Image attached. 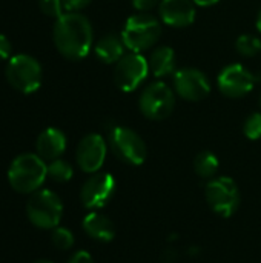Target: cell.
Listing matches in <instances>:
<instances>
[{"mask_svg": "<svg viewBox=\"0 0 261 263\" xmlns=\"http://www.w3.org/2000/svg\"><path fill=\"white\" fill-rule=\"evenodd\" d=\"M34 263H52V262H49V260H37V262H34Z\"/></svg>", "mask_w": 261, "mask_h": 263, "instance_id": "obj_32", "label": "cell"}, {"mask_svg": "<svg viewBox=\"0 0 261 263\" xmlns=\"http://www.w3.org/2000/svg\"><path fill=\"white\" fill-rule=\"evenodd\" d=\"M174 89L182 99L188 102H198L209 96L211 83L200 69L182 68L174 72Z\"/></svg>", "mask_w": 261, "mask_h": 263, "instance_id": "obj_11", "label": "cell"}, {"mask_svg": "<svg viewBox=\"0 0 261 263\" xmlns=\"http://www.w3.org/2000/svg\"><path fill=\"white\" fill-rule=\"evenodd\" d=\"M109 145L114 154L129 163V165H142L146 160L148 149L143 139L131 128L126 126H114L109 131Z\"/></svg>", "mask_w": 261, "mask_h": 263, "instance_id": "obj_7", "label": "cell"}, {"mask_svg": "<svg viewBox=\"0 0 261 263\" xmlns=\"http://www.w3.org/2000/svg\"><path fill=\"white\" fill-rule=\"evenodd\" d=\"M192 2L198 6H212V5L218 3V0H192Z\"/></svg>", "mask_w": 261, "mask_h": 263, "instance_id": "obj_30", "label": "cell"}, {"mask_svg": "<svg viewBox=\"0 0 261 263\" xmlns=\"http://www.w3.org/2000/svg\"><path fill=\"white\" fill-rule=\"evenodd\" d=\"M125 42L122 35L106 34L95 43V55L105 63H117L125 55Z\"/></svg>", "mask_w": 261, "mask_h": 263, "instance_id": "obj_16", "label": "cell"}, {"mask_svg": "<svg viewBox=\"0 0 261 263\" xmlns=\"http://www.w3.org/2000/svg\"><path fill=\"white\" fill-rule=\"evenodd\" d=\"M195 173L203 179H211L218 171V159L211 151H202L194 160Z\"/></svg>", "mask_w": 261, "mask_h": 263, "instance_id": "obj_19", "label": "cell"}, {"mask_svg": "<svg viewBox=\"0 0 261 263\" xmlns=\"http://www.w3.org/2000/svg\"><path fill=\"white\" fill-rule=\"evenodd\" d=\"M52 243L58 250H69L74 245V236L66 228H55L52 231Z\"/></svg>", "mask_w": 261, "mask_h": 263, "instance_id": "obj_23", "label": "cell"}, {"mask_svg": "<svg viewBox=\"0 0 261 263\" xmlns=\"http://www.w3.org/2000/svg\"><path fill=\"white\" fill-rule=\"evenodd\" d=\"M148 72H149V63L146 57H143L140 52L131 51L115 63L114 83L120 91L132 92L148 77Z\"/></svg>", "mask_w": 261, "mask_h": 263, "instance_id": "obj_8", "label": "cell"}, {"mask_svg": "<svg viewBox=\"0 0 261 263\" xmlns=\"http://www.w3.org/2000/svg\"><path fill=\"white\" fill-rule=\"evenodd\" d=\"M83 230L88 236H91L95 240L100 242H109L115 236V227L112 220H109L106 216L91 213L83 220Z\"/></svg>", "mask_w": 261, "mask_h": 263, "instance_id": "obj_17", "label": "cell"}, {"mask_svg": "<svg viewBox=\"0 0 261 263\" xmlns=\"http://www.w3.org/2000/svg\"><path fill=\"white\" fill-rule=\"evenodd\" d=\"M148 63L155 77H166L175 71V52L169 46H158L151 52Z\"/></svg>", "mask_w": 261, "mask_h": 263, "instance_id": "obj_18", "label": "cell"}, {"mask_svg": "<svg viewBox=\"0 0 261 263\" xmlns=\"http://www.w3.org/2000/svg\"><path fill=\"white\" fill-rule=\"evenodd\" d=\"M35 148L43 160H55L66 149V137L57 128H46L37 137Z\"/></svg>", "mask_w": 261, "mask_h": 263, "instance_id": "obj_15", "label": "cell"}, {"mask_svg": "<svg viewBox=\"0 0 261 263\" xmlns=\"http://www.w3.org/2000/svg\"><path fill=\"white\" fill-rule=\"evenodd\" d=\"M48 176V166L38 154H20L17 156L8 171V180L11 186L18 193L37 191Z\"/></svg>", "mask_w": 261, "mask_h": 263, "instance_id": "obj_2", "label": "cell"}, {"mask_svg": "<svg viewBox=\"0 0 261 263\" xmlns=\"http://www.w3.org/2000/svg\"><path fill=\"white\" fill-rule=\"evenodd\" d=\"M6 80L18 92H35L42 85V66L32 55L15 54L8 60Z\"/></svg>", "mask_w": 261, "mask_h": 263, "instance_id": "obj_4", "label": "cell"}, {"mask_svg": "<svg viewBox=\"0 0 261 263\" xmlns=\"http://www.w3.org/2000/svg\"><path fill=\"white\" fill-rule=\"evenodd\" d=\"M235 48H237L238 54H242L243 57H254L258 52H261V40L255 35L243 34L237 39Z\"/></svg>", "mask_w": 261, "mask_h": 263, "instance_id": "obj_20", "label": "cell"}, {"mask_svg": "<svg viewBox=\"0 0 261 263\" xmlns=\"http://www.w3.org/2000/svg\"><path fill=\"white\" fill-rule=\"evenodd\" d=\"M11 42L8 40L6 35L0 34V59H8L11 55Z\"/></svg>", "mask_w": 261, "mask_h": 263, "instance_id": "obj_26", "label": "cell"}, {"mask_svg": "<svg viewBox=\"0 0 261 263\" xmlns=\"http://www.w3.org/2000/svg\"><path fill=\"white\" fill-rule=\"evenodd\" d=\"M177 260V253L174 250H166L162 254V263H175Z\"/></svg>", "mask_w": 261, "mask_h": 263, "instance_id": "obj_29", "label": "cell"}, {"mask_svg": "<svg viewBox=\"0 0 261 263\" xmlns=\"http://www.w3.org/2000/svg\"><path fill=\"white\" fill-rule=\"evenodd\" d=\"M257 29L261 32V9L258 12V17H257Z\"/></svg>", "mask_w": 261, "mask_h": 263, "instance_id": "obj_31", "label": "cell"}, {"mask_svg": "<svg viewBox=\"0 0 261 263\" xmlns=\"http://www.w3.org/2000/svg\"><path fill=\"white\" fill-rule=\"evenodd\" d=\"M157 3H158V0H132V6H134L137 11H149V9H152Z\"/></svg>", "mask_w": 261, "mask_h": 263, "instance_id": "obj_27", "label": "cell"}, {"mask_svg": "<svg viewBox=\"0 0 261 263\" xmlns=\"http://www.w3.org/2000/svg\"><path fill=\"white\" fill-rule=\"evenodd\" d=\"M115 180L108 173H97L89 177L80 191V199L83 205L89 210H97L105 206L114 196Z\"/></svg>", "mask_w": 261, "mask_h": 263, "instance_id": "obj_12", "label": "cell"}, {"mask_svg": "<svg viewBox=\"0 0 261 263\" xmlns=\"http://www.w3.org/2000/svg\"><path fill=\"white\" fill-rule=\"evenodd\" d=\"M206 200L222 217H231L240 205V191L231 177H218L206 185Z\"/></svg>", "mask_w": 261, "mask_h": 263, "instance_id": "obj_9", "label": "cell"}, {"mask_svg": "<svg viewBox=\"0 0 261 263\" xmlns=\"http://www.w3.org/2000/svg\"><path fill=\"white\" fill-rule=\"evenodd\" d=\"M38 6H40V11L48 15V17H54V18H58L63 12V2L62 0H38Z\"/></svg>", "mask_w": 261, "mask_h": 263, "instance_id": "obj_24", "label": "cell"}, {"mask_svg": "<svg viewBox=\"0 0 261 263\" xmlns=\"http://www.w3.org/2000/svg\"><path fill=\"white\" fill-rule=\"evenodd\" d=\"M75 157L85 173H97L106 159V142L98 134H88L80 140Z\"/></svg>", "mask_w": 261, "mask_h": 263, "instance_id": "obj_13", "label": "cell"}, {"mask_svg": "<svg viewBox=\"0 0 261 263\" xmlns=\"http://www.w3.org/2000/svg\"><path fill=\"white\" fill-rule=\"evenodd\" d=\"M162 20L174 28H185L195 20V3L192 0H162Z\"/></svg>", "mask_w": 261, "mask_h": 263, "instance_id": "obj_14", "label": "cell"}, {"mask_svg": "<svg viewBox=\"0 0 261 263\" xmlns=\"http://www.w3.org/2000/svg\"><path fill=\"white\" fill-rule=\"evenodd\" d=\"M142 114L149 120H163L174 111L175 96L174 91L163 82L148 85L138 99Z\"/></svg>", "mask_w": 261, "mask_h": 263, "instance_id": "obj_6", "label": "cell"}, {"mask_svg": "<svg viewBox=\"0 0 261 263\" xmlns=\"http://www.w3.org/2000/svg\"><path fill=\"white\" fill-rule=\"evenodd\" d=\"M68 263H94L92 257L89 256V253L86 251H77Z\"/></svg>", "mask_w": 261, "mask_h": 263, "instance_id": "obj_28", "label": "cell"}, {"mask_svg": "<svg viewBox=\"0 0 261 263\" xmlns=\"http://www.w3.org/2000/svg\"><path fill=\"white\" fill-rule=\"evenodd\" d=\"M48 176L55 182H68L72 177V166L62 159H55L48 165Z\"/></svg>", "mask_w": 261, "mask_h": 263, "instance_id": "obj_21", "label": "cell"}, {"mask_svg": "<svg viewBox=\"0 0 261 263\" xmlns=\"http://www.w3.org/2000/svg\"><path fill=\"white\" fill-rule=\"evenodd\" d=\"M260 105H261V97H260Z\"/></svg>", "mask_w": 261, "mask_h": 263, "instance_id": "obj_33", "label": "cell"}, {"mask_svg": "<svg viewBox=\"0 0 261 263\" xmlns=\"http://www.w3.org/2000/svg\"><path fill=\"white\" fill-rule=\"evenodd\" d=\"M54 45L69 60L86 57L92 46V26L80 12H65L55 18L52 29Z\"/></svg>", "mask_w": 261, "mask_h": 263, "instance_id": "obj_1", "label": "cell"}, {"mask_svg": "<svg viewBox=\"0 0 261 263\" xmlns=\"http://www.w3.org/2000/svg\"><path fill=\"white\" fill-rule=\"evenodd\" d=\"M162 35L160 22L149 14H135L126 20L122 32L125 46L132 52H143L152 48Z\"/></svg>", "mask_w": 261, "mask_h": 263, "instance_id": "obj_3", "label": "cell"}, {"mask_svg": "<svg viewBox=\"0 0 261 263\" xmlns=\"http://www.w3.org/2000/svg\"><path fill=\"white\" fill-rule=\"evenodd\" d=\"M62 2H63V8L68 12H78L91 3V0H62Z\"/></svg>", "mask_w": 261, "mask_h": 263, "instance_id": "obj_25", "label": "cell"}, {"mask_svg": "<svg viewBox=\"0 0 261 263\" xmlns=\"http://www.w3.org/2000/svg\"><path fill=\"white\" fill-rule=\"evenodd\" d=\"M63 206L57 194L49 190L32 193L26 205L28 219L38 228H55L62 219Z\"/></svg>", "mask_w": 261, "mask_h": 263, "instance_id": "obj_5", "label": "cell"}, {"mask_svg": "<svg viewBox=\"0 0 261 263\" xmlns=\"http://www.w3.org/2000/svg\"><path fill=\"white\" fill-rule=\"evenodd\" d=\"M243 133L248 139L251 140H258L261 137V112L251 114L245 125H243Z\"/></svg>", "mask_w": 261, "mask_h": 263, "instance_id": "obj_22", "label": "cell"}, {"mask_svg": "<svg viewBox=\"0 0 261 263\" xmlns=\"http://www.w3.org/2000/svg\"><path fill=\"white\" fill-rule=\"evenodd\" d=\"M257 80V76H254L249 69L238 63L226 66L217 79L220 91L231 99H240L249 94L254 89Z\"/></svg>", "mask_w": 261, "mask_h": 263, "instance_id": "obj_10", "label": "cell"}]
</instances>
